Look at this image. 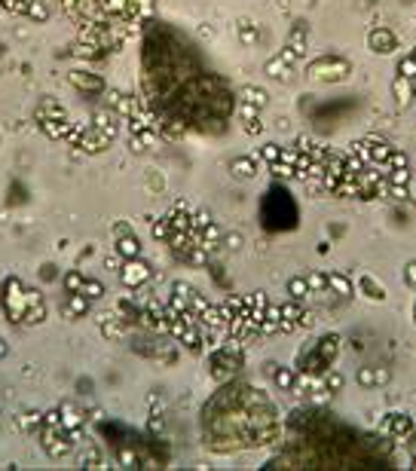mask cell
<instances>
[{"instance_id":"obj_1","label":"cell","mask_w":416,"mask_h":471,"mask_svg":"<svg viewBox=\"0 0 416 471\" xmlns=\"http://www.w3.org/2000/svg\"><path fill=\"white\" fill-rule=\"evenodd\" d=\"M119 276H122V282H126L129 288H138V285H144L147 279H150V269H147L141 260H129L119 269Z\"/></svg>"},{"instance_id":"obj_2","label":"cell","mask_w":416,"mask_h":471,"mask_svg":"<svg viewBox=\"0 0 416 471\" xmlns=\"http://www.w3.org/2000/svg\"><path fill=\"white\" fill-rule=\"evenodd\" d=\"M86 309H89L86 294H73V297H70V303H67V315H80V312H86Z\"/></svg>"},{"instance_id":"obj_3","label":"cell","mask_w":416,"mask_h":471,"mask_svg":"<svg viewBox=\"0 0 416 471\" xmlns=\"http://www.w3.org/2000/svg\"><path fill=\"white\" fill-rule=\"evenodd\" d=\"M119 254L129 257V260L138 257V239H122V242H119Z\"/></svg>"},{"instance_id":"obj_4","label":"cell","mask_w":416,"mask_h":471,"mask_svg":"<svg viewBox=\"0 0 416 471\" xmlns=\"http://www.w3.org/2000/svg\"><path fill=\"white\" fill-rule=\"evenodd\" d=\"M328 285H334V288H337V291H340L343 297H349V294H352V288H349V282H346V279H343V276H328Z\"/></svg>"},{"instance_id":"obj_5","label":"cell","mask_w":416,"mask_h":471,"mask_svg":"<svg viewBox=\"0 0 416 471\" xmlns=\"http://www.w3.org/2000/svg\"><path fill=\"white\" fill-rule=\"evenodd\" d=\"M83 294L95 300V297H101V294H104V288L98 285V282H83Z\"/></svg>"},{"instance_id":"obj_6","label":"cell","mask_w":416,"mask_h":471,"mask_svg":"<svg viewBox=\"0 0 416 471\" xmlns=\"http://www.w3.org/2000/svg\"><path fill=\"white\" fill-rule=\"evenodd\" d=\"M83 282H86V279L80 276V272H70V276L64 279V285H67L70 291H83Z\"/></svg>"},{"instance_id":"obj_7","label":"cell","mask_w":416,"mask_h":471,"mask_svg":"<svg viewBox=\"0 0 416 471\" xmlns=\"http://www.w3.org/2000/svg\"><path fill=\"white\" fill-rule=\"evenodd\" d=\"M306 291H309L306 279H294V282H291V294H294V297H303Z\"/></svg>"},{"instance_id":"obj_8","label":"cell","mask_w":416,"mask_h":471,"mask_svg":"<svg viewBox=\"0 0 416 471\" xmlns=\"http://www.w3.org/2000/svg\"><path fill=\"white\" fill-rule=\"evenodd\" d=\"M276 383H279L282 389H291V386H294V377L288 374V370H282V374H276Z\"/></svg>"},{"instance_id":"obj_9","label":"cell","mask_w":416,"mask_h":471,"mask_svg":"<svg viewBox=\"0 0 416 471\" xmlns=\"http://www.w3.org/2000/svg\"><path fill=\"white\" fill-rule=\"evenodd\" d=\"M358 380H361V383H374V380H386V374H380V377H377L374 370H361V377H358Z\"/></svg>"},{"instance_id":"obj_10","label":"cell","mask_w":416,"mask_h":471,"mask_svg":"<svg viewBox=\"0 0 416 471\" xmlns=\"http://www.w3.org/2000/svg\"><path fill=\"white\" fill-rule=\"evenodd\" d=\"M407 282H413V285H416V263H413V266H407Z\"/></svg>"},{"instance_id":"obj_11","label":"cell","mask_w":416,"mask_h":471,"mask_svg":"<svg viewBox=\"0 0 416 471\" xmlns=\"http://www.w3.org/2000/svg\"><path fill=\"white\" fill-rule=\"evenodd\" d=\"M328 386H334V389H340V386H343V380H340V377H337V374H334V377H331V380H328Z\"/></svg>"},{"instance_id":"obj_12","label":"cell","mask_w":416,"mask_h":471,"mask_svg":"<svg viewBox=\"0 0 416 471\" xmlns=\"http://www.w3.org/2000/svg\"><path fill=\"white\" fill-rule=\"evenodd\" d=\"M3 352H6V349H3V340H0V355H3Z\"/></svg>"}]
</instances>
